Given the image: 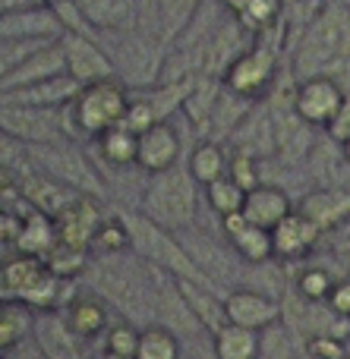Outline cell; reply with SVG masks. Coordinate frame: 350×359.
I'll use <instances>...</instances> for the list:
<instances>
[{
    "label": "cell",
    "instance_id": "37",
    "mask_svg": "<svg viewBox=\"0 0 350 359\" xmlns=\"http://www.w3.org/2000/svg\"><path fill=\"white\" fill-rule=\"evenodd\" d=\"M227 177L234 180V183L240 186V189H256L259 183H265L262 180V170H259V161L253 155H246V151H231V161H227Z\"/></svg>",
    "mask_w": 350,
    "mask_h": 359
},
{
    "label": "cell",
    "instance_id": "10",
    "mask_svg": "<svg viewBox=\"0 0 350 359\" xmlns=\"http://www.w3.org/2000/svg\"><path fill=\"white\" fill-rule=\"evenodd\" d=\"M350 92L341 82L328 79V76H309V79H297L294 86V111L307 120L313 130H325L335 120V114L347 104Z\"/></svg>",
    "mask_w": 350,
    "mask_h": 359
},
{
    "label": "cell",
    "instance_id": "15",
    "mask_svg": "<svg viewBox=\"0 0 350 359\" xmlns=\"http://www.w3.org/2000/svg\"><path fill=\"white\" fill-rule=\"evenodd\" d=\"M177 236H180V243L187 246V252H189V259L196 262V268H199L215 287L231 284V280L237 278V265L231 262V255H227L224 249H221V243L212 240L206 230H199L193 224V227L180 230Z\"/></svg>",
    "mask_w": 350,
    "mask_h": 359
},
{
    "label": "cell",
    "instance_id": "38",
    "mask_svg": "<svg viewBox=\"0 0 350 359\" xmlns=\"http://www.w3.org/2000/svg\"><path fill=\"white\" fill-rule=\"evenodd\" d=\"M332 287H335V278L325 268H307V271L297 278V293L307 299H316V303H325Z\"/></svg>",
    "mask_w": 350,
    "mask_h": 359
},
{
    "label": "cell",
    "instance_id": "4",
    "mask_svg": "<svg viewBox=\"0 0 350 359\" xmlns=\"http://www.w3.org/2000/svg\"><path fill=\"white\" fill-rule=\"evenodd\" d=\"M139 211L174 233L193 227L199 217V183L193 180L187 164H174L161 174H149L142 198H139Z\"/></svg>",
    "mask_w": 350,
    "mask_h": 359
},
{
    "label": "cell",
    "instance_id": "5",
    "mask_svg": "<svg viewBox=\"0 0 350 359\" xmlns=\"http://www.w3.org/2000/svg\"><path fill=\"white\" fill-rule=\"evenodd\" d=\"M117 215L123 217V224H126L130 249L142 262H149L152 268H161V271L174 274L177 280H199V284H212V280L196 268V262L189 259L187 246L180 243V236H177L174 230L155 224L152 217H145L139 208H120Z\"/></svg>",
    "mask_w": 350,
    "mask_h": 359
},
{
    "label": "cell",
    "instance_id": "13",
    "mask_svg": "<svg viewBox=\"0 0 350 359\" xmlns=\"http://www.w3.org/2000/svg\"><path fill=\"white\" fill-rule=\"evenodd\" d=\"M224 309L227 322L240 325V328L265 331L281 325V303L271 299V293L250 290V287H231L224 293Z\"/></svg>",
    "mask_w": 350,
    "mask_h": 359
},
{
    "label": "cell",
    "instance_id": "3",
    "mask_svg": "<svg viewBox=\"0 0 350 359\" xmlns=\"http://www.w3.org/2000/svg\"><path fill=\"white\" fill-rule=\"evenodd\" d=\"M126 107H130V88L120 79H105L82 86L79 95L69 101L67 107H60L63 133L69 142L79 139H98L107 130L123 123Z\"/></svg>",
    "mask_w": 350,
    "mask_h": 359
},
{
    "label": "cell",
    "instance_id": "26",
    "mask_svg": "<svg viewBox=\"0 0 350 359\" xmlns=\"http://www.w3.org/2000/svg\"><path fill=\"white\" fill-rule=\"evenodd\" d=\"M95 32H123L136 29L139 0H76Z\"/></svg>",
    "mask_w": 350,
    "mask_h": 359
},
{
    "label": "cell",
    "instance_id": "35",
    "mask_svg": "<svg viewBox=\"0 0 350 359\" xmlns=\"http://www.w3.org/2000/svg\"><path fill=\"white\" fill-rule=\"evenodd\" d=\"M88 259H92V255H88L86 249H76V246H67V243H57V246L44 255V265H48L60 280H73V278H79V274L86 271Z\"/></svg>",
    "mask_w": 350,
    "mask_h": 359
},
{
    "label": "cell",
    "instance_id": "7",
    "mask_svg": "<svg viewBox=\"0 0 350 359\" xmlns=\"http://www.w3.org/2000/svg\"><path fill=\"white\" fill-rule=\"evenodd\" d=\"M69 280H60L48 265H44L41 255H25L16 252L13 259H6L0 265V297L13 299V303H22L29 309H60V303L67 297Z\"/></svg>",
    "mask_w": 350,
    "mask_h": 359
},
{
    "label": "cell",
    "instance_id": "18",
    "mask_svg": "<svg viewBox=\"0 0 350 359\" xmlns=\"http://www.w3.org/2000/svg\"><path fill=\"white\" fill-rule=\"evenodd\" d=\"M101 221H105V215H101L98 208V198L95 196H79L69 208H63L60 215L54 217L57 224V243H67V246H76V249H86L92 246L95 233H98ZM92 255V252H88Z\"/></svg>",
    "mask_w": 350,
    "mask_h": 359
},
{
    "label": "cell",
    "instance_id": "1",
    "mask_svg": "<svg viewBox=\"0 0 350 359\" xmlns=\"http://www.w3.org/2000/svg\"><path fill=\"white\" fill-rule=\"evenodd\" d=\"M86 287L101 299L114 306L123 316V322L133 325H155V268L142 262L133 249L114 255H92L82 271Z\"/></svg>",
    "mask_w": 350,
    "mask_h": 359
},
{
    "label": "cell",
    "instance_id": "48",
    "mask_svg": "<svg viewBox=\"0 0 350 359\" xmlns=\"http://www.w3.org/2000/svg\"><path fill=\"white\" fill-rule=\"evenodd\" d=\"M344 347H347V359H350V334L344 337Z\"/></svg>",
    "mask_w": 350,
    "mask_h": 359
},
{
    "label": "cell",
    "instance_id": "27",
    "mask_svg": "<svg viewBox=\"0 0 350 359\" xmlns=\"http://www.w3.org/2000/svg\"><path fill=\"white\" fill-rule=\"evenodd\" d=\"M63 318H67L69 331H73L79 341H92L101 331H107V306L101 303L98 297H73L69 306L63 309Z\"/></svg>",
    "mask_w": 350,
    "mask_h": 359
},
{
    "label": "cell",
    "instance_id": "11",
    "mask_svg": "<svg viewBox=\"0 0 350 359\" xmlns=\"http://www.w3.org/2000/svg\"><path fill=\"white\" fill-rule=\"evenodd\" d=\"M60 48H63V60H67V73L73 76L79 86L117 79L111 57L105 54V48L98 44V38L63 32V35H60Z\"/></svg>",
    "mask_w": 350,
    "mask_h": 359
},
{
    "label": "cell",
    "instance_id": "44",
    "mask_svg": "<svg viewBox=\"0 0 350 359\" xmlns=\"http://www.w3.org/2000/svg\"><path fill=\"white\" fill-rule=\"evenodd\" d=\"M325 136L332 139L335 145H344L347 139H350V98H347V104L341 107L338 114H335V120L325 126Z\"/></svg>",
    "mask_w": 350,
    "mask_h": 359
},
{
    "label": "cell",
    "instance_id": "6",
    "mask_svg": "<svg viewBox=\"0 0 350 359\" xmlns=\"http://www.w3.org/2000/svg\"><path fill=\"white\" fill-rule=\"evenodd\" d=\"M98 44L105 48V54L111 57L114 73L130 92L136 88H152L161 79V67L168 57V44L149 38L136 29L123 32H98Z\"/></svg>",
    "mask_w": 350,
    "mask_h": 359
},
{
    "label": "cell",
    "instance_id": "36",
    "mask_svg": "<svg viewBox=\"0 0 350 359\" xmlns=\"http://www.w3.org/2000/svg\"><path fill=\"white\" fill-rule=\"evenodd\" d=\"M123 249H130V233H126V224L123 217H105L98 227V233H95L92 246H88V252L92 255H114V252H123Z\"/></svg>",
    "mask_w": 350,
    "mask_h": 359
},
{
    "label": "cell",
    "instance_id": "8",
    "mask_svg": "<svg viewBox=\"0 0 350 359\" xmlns=\"http://www.w3.org/2000/svg\"><path fill=\"white\" fill-rule=\"evenodd\" d=\"M25 161L32 168L44 170L60 183L73 186L82 196H95L105 198L107 196V183L98 174L88 155L79 149L76 142H48V145H25Z\"/></svg>",
    "mask_w": 350,
    "mask_h": 359
},
{
    "label": "cell",
    "instance_id": "32",
    "mask_svg": "<svg viewBox=\"0 0 350 359\" xmlns=\"http://www.w3.org/2000/svg\"><path fill=\"white\" fill-rule=\"evenodd\" d=\"M136 359H183L180 353V337L164 325H145L139 334Z\"/></svg>",
    "mask_w": 350,
    "mask_h": 359
},
{
    "label": "cell",
    "instance_id": "19",
    "mask_svg": "<svg viewBox=\"0 0 350 359\" xmlns=\"http://www.w3.org/2000/svg\"><path fill=\"white\" fill-rule=\"evenodd\" d=\"M303 217L316 224L322 233H332L338 227L350 224V189H338V186H316L297 205Z\"/></svg>",
    "mask_w": 350,
    "mask_h": 359
},
{
    "label": "cell",
    "instance_id": "33",
    "mask_svg": "<svg viewBox=\"0 0 350 359\" xmlns=\"http://www.w3.org/2000/svg\"><path fill=\"white\" fill-rule=\"evenodd\" d=\"M202 189H206L208 208H212L218 217H231V215H240V211H243L246 189H240L231 177H221V180H215V183L202 186Z\"/></svg>",
    "mask_w": 350,
    "mask_h": 359
},
{
    "label": "cell",
    "instance_id": "23",
    "mask_svg": "<svg viewBox=\"0 0 350 359\" xmlns=\"http://www.w3.org/2000/svg\"><path fill=\"white\" fill-rule=\"evenodd\" d=\"M290 211H294V198H290V192L281 189L278 183H259L256 189L246 192L243 217L250 224H256V227L275 230Z\"/></svg>",
    "mask_w": 350,
    "mask_h": 359
},
{
    "label": "cell",
    "instance_id": "34",
    "mask_svg": "<svg viewBox=\"0 0 350 359\" xmlns=\"http://www.w3.org/2000/svg\"><path fill=\"white\" fill-rule=\"evenodd\" d=\"M202 4H206V0H158V6H161V22H164V41H168V48L183 35V29L193 22V16L199 13Z\"/></svg>",
    "mask_w": 350,
    "mask_h": 359
},
{
    "label": "cell",
    "instance_id": "46",
    "mask_svg": "<svg viewBox=\"0 0 350 359\" xmlns=\"http://www.w3.org/2000/svg\"><path fill=\"white\" fill-rule=\"evenodd\" d=\"M101 359H136V356H123V353H111V350H105V356Z\"/></svg>",
    "mask_w": 350,
    "mask_h": 359
},
{
    "label": "cell",
    "instance_id": "31",
    "mask_svg": "<svg viewBox=\"0 0 350 359\" xmlns=\"http://www.w3.org/2000/svg\"><path fill=\"white\" fill-rule=\"evenodd\" d=\"M95 142V151H98V158L107 164V168H136V149H139V136L136 133H130L126 126H114V130H107L105 136L92 139Z\"/></svg>",
    "mask_w": 350,
    "mask_h": 359
},
{
    "label": "cell",
    "instance_id": "39",
    "mask_svg": "<svg viewBox=\"0 0 350 359\" xmlns=\"http://www.w3.org/2000/svg\"><path fill=\"white\" fill-rule=\"evenodd\" d=\"M139 334H142V328L133 325V322L111 325V328H107V337H105V350H111V353H123V356H136Z\"/></svg>",
    "mask_w": 350,
    "mask_h": 359
},
{
    "label": "cell",
    "instance_id": "49",
    "mask_svg": "<svg viewBox=\"0 0 350 359\" xmlns=\"http://www.w3.org/2000/svg\"><path fill=\"white\" fill-rule=\"evenodd\" d=\"M183 359H189V356H183Z\"/></svg>",
    "mask_w": 350,
    "mask_h": 359
},
{
    "label": "cell",
    "instance_id": "22",
    "mask_svg": "<svg viewBox=\"0 0 350 359\" xmlns=\"http://www.w3.org/2000/svg\"><path fill=\"white\" fill-rule=\"evenodd\" d=\"M322 230L316 227L309 217H303L300 211H290L275 230H271V243H275V259L281 262H297V259H307L322 240Z\"/></svg>",
    "mask_w": 350,
    "mask_h": 359
},
{
    "label": "cell",
    "instance_id": "21",
    "mask_svg": "<svg viewBox=\"0 0 350 359\" xmlns=\"http://www.w3.org/2000/svg\"><path fill=\"white\" fill-rule=\"evenodd\" d=\"M63 73H67V60H63V48H60V38H57V41H48L38 50H32V54L0 82V92H16V88L35 86V82L54 79V76H63Z\"/></svg>",
    "mask_w": 350,
    "mask_h": 359
},
{
    "label": "cell",
    "instance_id": "28",
    "mask_svg": "<svg viewBox=\"0 0 350 359\" xmlns=\"http://www.w3.org/2000/svg\"><path fill=\"white\" fill-rule=\"evenodd\" d=\"M16 252H25V255H48L51 249L57 246V224L54 217L41 215L35 208H25L22 211V230L16 236Z\"/></svg>",
    "mask_w": 350,
    "mask_h": 359
},
{
    "label": "cell",
    "instance_id": "47",
    "mask_svg": "<svg viewBox=\"0 0 350 359\" xmlns=\"http://www.w3.org/2000/svg\"><path fill=\"white\" fill-rule=\"evenodd\" d=\"M341 155H344V161L350 164V139H347V142H344V145H341Z\"/></svg>",
    "mask_w": 350,
    "mask_h": 359
},
{
    "label": "cell",
    "instance_id": "20",
    "mask_svg": "<svg viewBox=\"0 0 350 359\" xmlns=\"http://www.w3.org/2000/svg\"><path fill=\"white\" fill-rule=\"evenodd\" d=\"M180 164V133L170 120L155 123L152 130H145L139 136V149H136V168L149 174H161V170Z\"/></svg>",
    "mask_w": 350,
    "mask_h": 359
},
{
    "label": "cell",
    "instance_id": "16",
    "mask_svg": "<svg viewBox=\"0 0 350 359\" xmlns=\"http://www.w3.org/2000/svg\"><path fill=\"white\" fill-rule=\"evenodd\" d=\"M32 337H35V347L44 359H86L79 347V337L69 331L63 312L57 309H44L32 318Z\"/></svg>",
    "mask_w": 350,
    "mask_h": 359
},
{
    "label": "cell",
    "instance_id": "25",
    "mask_svg": "<svg viewBox=\"0 0 350 359\" xmlns=\"http://www.w3.org/2000/svg\"><path fill=\"white\" fill-rule=\"evenodd\" d=\"M177 284H180L183 299H187L189 312L196 316V322L202 325V331H206L208 337H215L227 325V309H224V293H221V287L199 284V280H177Z\"/></svg>",
    "mask_w": 350,
    "mask_h": 359
},
{
    "label": "cell",
    "instance_id": "30",
    "mask_svg": "<svg viewBox=\"0 0 350 359\" xmlns=\"http://www.w3.org/2000/svg\"><path fill=\"white\" fill-rule=\"evenodd\" d=\"M227 161H231V155H227L224 145L212 142V139H199L187 158V168L196 183L208 186V183H215V180L227 177Z\"/></svg>",
    "mask_w": 350,
    "mask_h": 359
},
{
    "label": "cell",
    "instance_id": "40",
    "mask_svg": "<svg viewBox=\"0 0 350 359\" xmlns=\"http://www.w3.org/2000/svg\"><path fill=\"white\" fill-rule=\"evenodd\" d=\"M303 350H307L309 359H347L344 337L338 334H316L309 341H303Z\"/></svg>",
    "mask_w": 350,
    "mask_h": 359
},
{
    "label": "cell",
    "instance_id": "43",
    "mask_svg": "<svg viewBox=\"0 0 350 359\" xmlns=\"http://www.w3.org/2000/svg\"><path fill=\"white\" fill-rule=\"evenodd\" d=\"M325 303H328V309H332L335 316H341V318H347L350 322V278L335 280V287H332V293L325 297Z\"/></svg>",
    "mask_w": 350,
    "mask_h": 359
},
{
    "label": "cell",
    "instance_id": "12",
    "mask_svg": "<svg viewBox=\"0 0 350 359\" xmlns=\"http://www.w3.org/2000/svg\"><path fill=\"white\" fill-rule=\"evenodd\" d=\"M63 25L51 6L25 4L0 13V41H57Z\"/></svg>",
    "mask_w": 350,
    "mask_h": 359
},
{
    "label": "cell",
    "instance_id": "41",
    "mask_svg": "<svg viewBox=\"0 0 350 359\" xmlns=\"http://www.w3.org/2000/svg\"><path fill=\"white\" fill-rule=\"evenodd\" d=\"M25 208H29V205L22 202L16 170L0 168V211H25Z\"/></svg>",
    "mask_w": 350,
    "mask_h": 359
},
{
    "label": "cell",
    "instance_id": "50",
    "mask_svg": "<svg viewBox=\"0 0 350 359\" xmlns=\"http://www.w3.org/2000/svg\"><path fill=\"white\" fill-rule=\"evenodd\" d=\"M0 359H4V356H0Z\"/></svg>",
    "mask_w": 350,
    "mask_h": 359
},
{
    "label": "cell",
    "instance_id": "17",
    "mask_svg": "<svg viewBox=\"0 0 350 359\" xmlns=\"http://www.w3.org/2000/svg\"><path fill=\"white\" fill-rule=\"evenodd\" d=\"M221 230H224V240L227 246L234 249L240 262L246 265H265V262L275 259V243H271V230L265 227H256L240 215H231V217H221Z\"/></svg>",
    "mask_w": 350,
    "mask_h": 359
},
{
    "label": "cell",
    "instance_id": "24",
    "mask_svg": "<svg viewBox=\"0 0 350 359\" xmlns=\"http://www.w3.org/2000/svg\"><path fill=\"white\" fill-rule=\"evenodd\" d=\"M79 88L82 86L73 76L63 73V76H54V79L35 82V86L16 88V92H0V98L16 101V104H25V107H41V111H60V107H67L79 95Z\"/></svg>",
    "mask_w": 350,
    "mask_h": 359
},
{
    "label": "cell",
    "instance_id": "9",
    "mask_svg": "<svg viewBox=\"0 0 350 359\" xmlns=\"http://www.w3.org/2000/svg\"><path fill=\"white\" fill-rule=\"evenodd\" d=\"M278 60H281V41L271 44L269 32L253 35L250 48L234 57V63L224 69L221 82L250 101H265L278 82Z\"/></svg>",
    "mask_w": 350,
    "mask_h": 359
},
{
    "label": "cell",
    "instance_id": "45",
    "mask_svg": "<svg viewBox=\"0 0 350 359\" xmlns=\"http://www.w3.org/2000/svg\"><path fill=\"white\" fill-rule=\"evenodd\" d=\"M22 230V211H0V243H16Z\"/></svg>",
    "mask_w": 350,
    "mask_h": 359
},
{
    "label": "cell",
    "instance_id": "14",
    "mask_svg": "<svg viewBox=\"0 0 350 359\" xmlns=\"http://www.w3.org/2000/svg\"><path fill=\"white\" fill-rule=\"evenodd\" d=\"M16 177H19L22 202L29 205V208L48 215V217H57L63 208H69V205L82 196V192H76L73 186L60 183V180H54L51 174H44V170L32 168V164H25L22 170H16Z\"/></svg>",
    "mask_w": 350,
    "mask_h": 359
},
{
    "label": "cell",
    "instance_id": "42",
    "mask_svg": "<svg viewBox=\"0 0 350 359\" xmlns=\"http://www.w3.org/2000/svg\"><path fill=\"white\" fill-rule=\"evenodd\" d=\"M25 145L19 139H13L10 133L0 130V168H10V170H22L25 168Z\"/></svg>",
    "mask_w": 350,
    "mask_h": 359
},
{
    "label": "cell",
    "instance_id": "2",
    "mask_svg": "<svg viewBox=\"0 0 350 359\" xmlns=\"http://www.w3.org/2000/svg\"><path fill=\"white\" fill-rule=\"evenodd\" d=\"M294 79L328 76L350 92V4L325 0L300 29L288 57Z\"/></svg>",
    "mask_w": 350,
    "mask_h": 359
},
{
    "label": "cell",
    "instance_id": "29",
    "mask_svg": "<svg viewBox=\"0 0 350 359\" xmlns=\"http://www.w3.org/2000/svg\"><path fill=\"white\" fill-rule=\"evenodd\" d=\"M215 359H259L262 356V331L240 328L227 322L218 334L212 337Z\"/></svg>",
    "mask_w": 350,
    "mask_h": 359
}]
</instances>
